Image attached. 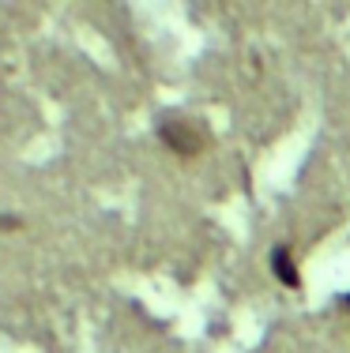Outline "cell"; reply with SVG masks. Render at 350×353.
Returning a JSON list of instances; mask_svg holds the SVG:
<instances>
[{"label":"cell","instance_id":"6da1fadb","mask_svg":"<svg viewBox=\"0 0 350 353\" xmlns=\"http://www.w3.org/2000/svg\"><path fill=\"white\" fill-rule=\"evenodd\" d=\"M158 136H162V143H166L170 150H177L181 158L196 154V150L204 147V139H200V132H196L188 121H181V117H166V121L158 124Z\"/></svg>","mask_w":350,"mask_h":353},{"label":"cell","instance_id":"7a4b0ae2","mask_svg":"<svg viewBox=\"0 0 350 353\" xmlns=\"http://www.w3.org/2000/svg\"><path fill=\"white\" fill-rule=\"evenodd\" d=\"M271 271L286 290H302V274H298L294 259H290V248H275L271 252Z\"/></svg>","mask_w":350,"mask_h":353},{"label":"cell","instance_id":"3957f363","mask_svg":"<svg viewBox=\"0 0 350 353\" xmlns=\"http://www.w3.org/2000/svg\"><path fill=\"white\" fill-rule=\"evenodd\" d=\"M343 305H347V308H350V293H347V301H343Z\"/></svg>","mask_w":350,"mask_h":353}]
</instances>
